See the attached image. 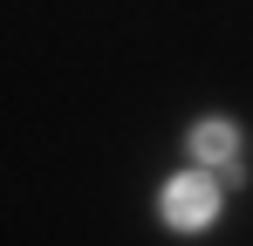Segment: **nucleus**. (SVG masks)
<instances>
[{
    "mask_svg": "<svg viewBox=\"0 0 253 246\" xmlns=\"http://www.w3.org/2000/svg\"><path fill=\"white\" fill-rule=\"evenodd\" d=\"M165 226H178V233H199V226H212L219 219V185H212L206 171H185V178H171L165 185Z\"/></svg>",
    "mask_w": 253,
    "mask_h": 246,
    "instance_id": "nucleus-1",
    "label": "nucleus"
},
{
    "mask_svg": "<svg viewBox=\"0 0 253 246\" xmlns=\"http://www.w3.org/2000/svg\"><path fill=\"white\" fill-rule=\"evenodd\" d=\"M233 151H240V130L233 123H199L192 130V158L199 164H233Z\"/></svg>",
    "mask_w": 253,
    "mask_h": 246,
    "instance_id": "nucleus-2",
    "label": "nucleus"
}]
</instances>
